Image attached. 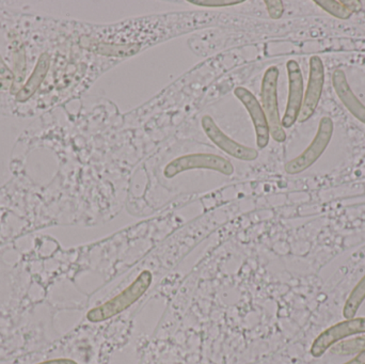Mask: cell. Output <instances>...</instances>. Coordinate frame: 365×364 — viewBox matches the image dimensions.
Returning a JSON list of instances; mask_svg holds the SVG:
<instances>
[{
  "label": "cell",
  "mask_w": 365,
  "mask_h": 364,
  "mask_svg": "<svg viewBox=\"0 0 365 364\" xmlns=\"http://www.w3.org/2000/svg\"><path fill=\"white\" fill-rule=\"evenodd\" d=\"M153 282V275L150 271H141L140 275L132 284L119 295L98 307L93 308L87 313V320L91 323H102L119 316L132 307L147 293Z\"/></svg>",
  "instance_id": "1"
},
{
  "label": "cell",
  "mask_w": 365,
  "mask_h": 364,
  "mask_svg": "<svg viewBox=\"0 0 365 364\" xmlns=\"http://www.w3.org/2000/svg\"><path fill=\"white\" fill-rule=\"evenodd\" d=\"M279 68L272 66L266 70L262 80L261 98L263 110L267 118L270 135L277 142L287 140L284 128L281 125L280 113L278 107Z\"/></svg>",
  "instance_id": "2"
},
{
  "label": "cell",
  "mask_w": 365,
  "mask_h": 364,
  "mask_svg": "<svg viewBox=\"0 0 365 364\" xmlns=\"http://www.w3.org/2000/svg\"><path fill=\"white\" fill-rule=\"evenodd\" d=\"M193 169H207L225 175H232L234 173V167L230 160L215 154L197 153L180 156L171 160L165 168L164 175L167 179H173L180 173Z\"/></svg>",
  "instance_id": "3"
},
{
  "label": "cell",
  "mask_w": 365,
  "mask_h": 364,
  "mask_svg": "<svg viewBox=\"0 0 365 364\" xmlns=\"http://www.w3.org/2000/svg\"><path fill=\"white\" fill-rule=\"evenodd\" d=\"M334 121L329 117L322 118L311 145L298 157L285 165V171L289 175H298L314 165L327 149L334 135Z\"/></svg>",
  "instance_id": "4"
},
{
  "label": "cell",
  "mask_w": 365,
  "mask_h": 364,
  "mask_svg": "<svg viewBox=\"0 0 365 364\" xmlns=\"http://www.w3.org/2000/svg\"><path fill=\"white\" fill-rule=\"evenodd\" d=\"M365 333V318H354L338 323L321 333L311 346V355L321 358L332 346L351 336Z\"/></svg>",
  "instance_id": "5"
},
{
  "label": "cell",
  "mask_w": 365,
  "mask_h": 364,
  "mask_svg": "<svg viewBox=\"0 0 365 364\" xmlns=\"http://www.w3.org/2000/svg\"><path fill=\"white\" fill-rule=\"evenodd\" d=\"M201 124L208 139H210L219 149L222 150L232 157L245 160V162H252L259 156V152L257 150L240 145V142L225 135L210 115H204L202 118Z\"/></svg>",
  "instance_id": "6"
},
{
  "label": "cell",
  "mask_w": 365,
  "mask_h": 364,
  "mask_svg": "<svg viewBox=\"0 0 365 364\" xmlns=\"http://www.w3.org/2000/svg\"><path fill=\"white\" fill-rule=\"evenodd\" d=\"M324 83H325V66L323 60L319 56L310 58V74H309L308 88L304 94L298 121L306 122L314 115L322 94H323Z\"/></svg>",
  "instance_id": "7"
},
{
  "label": "cell",
  "mask_w": 365,
  "mask_h": 364,
  "mask_svg": "<svg viewBox=\"0 0 365 364\" xmlns=\"http://www.w3.org/2000/svg\"><path fill=\"white\" fill-rule=\"evenodd\" d=\"M289 75V98L284 117L281 120L283 128H289L297 122L304 102V77L302 68L296 60H289L287 63Z\"/></svg>",
  "instance_id": "8"
},
{
  "label": "cell",
  "mask_w": 365,
  "mask_h": 364,
  "mask_svg": "<svg viewBox=\"0 0 365 364\" xmlns=\"http://www.w3.org/2000/svg\"><path fill=\"white\" fill-rule=\"evenodd\" d=\"M236 98L244 105L246 110L248 111L257 135V145L259 149H264L269 143L270 130L268 125L267 118L264 113L263 107L259 105L253 93L244 87H237L234 90Z\"/></svg>",
  "instance_id": "9"
},
{
  "label": "cell",
  "mask_w": 365,
  "mask_h": 364,
  "mask_svg": "<svg viewBox=\"0 0 365 364\" xmlns=\"http://www.w3.org/2000/svg\"><path fill=\"white\" fill-rule=\"evenodd\" d=\"M332 85H334L336 95L346 107L347 110L356 119L365 124V106L351 90L344 71L341 70V68H336L334 71V74H332Z\"/></svg>",
  "instance_id": "10"
},
{
  "label": "cell",
  "mask_w": 365,
  "mask_h": 364,
  "mask_svg": "<svg viewBox=\"0 0 365 364\" xmlns=\"http://www.w3.org/2000/svg\"><path fill=\"white\" fill-rule=\"evenodd\" d=\"M315 4L332 16L340 19H349L354 12L361 8V1L357 0H317Z\"/></svg>",
  "instance_id": "11"
},
{
  "label": "cell",
  "mask_w": 365,
  "mask_h": 364,
  "mask_svg": "<svg viewBox=\"0 0 365 364\" xmlns=\"http://www.w3.org/2000/svg\"><path fill=\"white\" fill-rule=\"evenodd\" d=\"M365 301V275L364 277L358 282L357 286L354 288L345 303L344 309H343V316L346 320L354 318L357 314L358 310L361 307Z\"/></svg>",
  "instance_id": "12"
},
{
  "label": "cell",
  "mask_w": 365,
  "mask_h": 364,
  "mask_svg": "<svg viewBox=\"0 0 365 364\" xmlns=\"http://www.w3.org/2000/svg\"><path fill=\"white\" fill-rule=\"evenodd\" d=\"M365 350V336L339 342L331 348V354L349 356V355L359 354Z\"/></svg>",
  "instance_id": "13"
},
{
  "label": "cell",
  "mask_w": 365,
  "mask_h": 364,
  "mask_svg": "<svg viewBox=\"0 0 365 364\" xmlns=\"http://www.w3.org/2000/svg\"><path fill=\"white\" fill-rule=\"evenodd\" d=\"M140 49L139 44L128 45H100L98 53L115 57H128L135 55Z\"/></svg>",
  "instance_id": "14"
},
{
  "label": "cell",
  "mask_w": 365,
  "mask_h": 364,
  "mask_svg": "<svg viewBox=\"0 0 365 364\" xmlns=\"http://www.w3.org/2000/svg\"><path fill=\"white\" fill-rule=\"evenodd\" d=\"M189 4L199 6H210V8H220V6H231L242 4V0H188Z\"/></svg>",
  "instance_id": "15"
},
{
  "label": "cell",
  "mask_w": 365,
  "mask_h": 364,
  "mask_svg": "<svg viewBox=\"0 0 365 364\" xmlns=\"http://www.w3.org/2000/svg\"><path fill=\"white\" fill-rule=\"evenodd\" d=\"M266 6H267L269 16L274 19H279L284 12V6L281 0H265Z\"/></svg>",
  "instance_id": "16"
},
{
  "label": "cell",
  "mask_w": 365,
  "mask_h": 364,
  "mask_svg": "<svg viewBox=\"0 0 365 364\" xmlns=\"http://www.w3.org/2000/svg\"><path fill=\"white\" fill-rule=\"evenodd\" d=\"M38 364H78L76 361L72 360V359H53V360L44 361Z\"/></svg>",
  "instance_id": "17"
},
{
  "label": "cell",
  "mask_w": 365,
  "mask_h": 364,
  "mask_svg": "<svg viewBox=\"0 0 365 364\" xmlns=\"http://www.w3.org/2000/svg\"><path fill=\"white\" fill-rule=\"evenodd\" d=\"M344 364H365V350L359 353L355 358L351 359V361Z\"/></svg>",
  "instance_id": "18"
}]
</instances>
